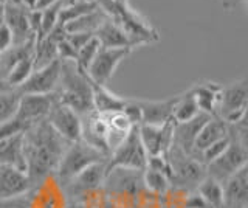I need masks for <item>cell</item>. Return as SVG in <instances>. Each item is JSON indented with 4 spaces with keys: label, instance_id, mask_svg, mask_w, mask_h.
<instances>
[{
    "label": "cell",
    "instance_id": "cell-1",
    "mask_svg": "<svg viewBox=\"0 0 248 208\" xmlns=\"http://www.w3.org/2000/svg\"><path fill=\"white\" fill-rule=\"evenodd\" d=\"M27 176L34 185L56 173L59 161L70 144L54 130L46 120L37 121L22 132Z\"/></svg>",
    "mask_w": 248,
    "mask_h": 208
},
{
    "label": "cell",
    "instance_id": "cell-2",
    "mask_svg": "<svg viewBox=\"0 0 248 208\" xmlns=\"http://www.w3.org/2000/svg\"><path fill=\"white\" fill-rule=\"evenodd\" d=\"M54 96L79 117L93 112L92 81L87 75L79 72L75 61H61V76Z\"/></svg>",
    "mask_w": 248,
    "mask_h": 208
},
{
    "label": "cell",
    "instance_id": "cell-3",
    "mask_svg": "<svg viewBox=\"0 0 248 208\" xmlns=\"http://www.w3.org/2000/svg\"><path fill=\"white\" fill-rule=\"evenodd\" d=\"M103 160H107L104 154H101L98 149L92 148V146L85 142L78 140L67 146L54 176H56L58 182L62 187H65L73 177H76L81 171H84L87 166L96 163V161H103Z\"/></svg>",
    "mask_w": 248,
    "mask_h": 208
},
{
    "label": "cell",
    "instance_id": "cell-4",
    "mask_svg": "<svg viewBox=\"0 0 248 208\" xmlns=\"http://www.w3.org/2000/svg\"><path fill=\"white\" fill-rule=\"evenodd\" d=\"M168 160L170 165V183L175 188L194 191L206 177V166L196 157L175 148L174 144L168 152Z\"/></svg>",
    "mask_w": 248,
    "mask_h": 208
},
{
    "label": "cell",
    "instance_id": "cell-5",
    "mask_svg": "<svg viewBox=\"0 0 248 208\" xmlns=\"http://www.w3.org/2000/svg\"><path fill=\"white\" fill-rule=\"evenodd\" d=\"M147 163V154L140 138L138 126H134L124 140L110 152L107 159V171L113 168L144 169Z\"/></svg>",
    "mask_w": 248,
    "mask_h": 208
},
{
    "label": "cell",
    "instance_id": "cell-6",
    "mask_svg": "<svg viewBox=\"0 0 248 208\" xmlns=\"http://www.w3.org/2000/svg\"><path fill=\"white\" fill-rule=\"evenodd\" d=\"M248 107V80H236L227 86H222V95L217 117L227 125H236L247 117Z\"/></svg>",
    "mask_w": 248,
    "mask_h": 208
},
{
    "label": "cell",
    "instance_id": "cell-7",
    "mask_svg": "<svg viewBox=\"0 0 248 208\" xmlns=\"http://www.w3.org/2000/svg\"><path fill=\"white\" fill-rule=\"evenodd\" d=\"M228 148L220 157H217L214 161L206 165V174L211 176L213 179L223 183L225 180L231 177L234 173H237L240 168L248 165V144L239 142L232 135Z\"/></svg>",
    "mask_w": 248,
    "mask_h": 208
},
{
    "label": "cell",
    "instance_id": "cell-8",
    "mask_svg": "<svg viewBox=\"0 0 248 208\" xmlns=\"http://www.w3.org/2000/svg\"><path fill=\"white\" fill-rule=\"evenodd\" d=\"M106 174H107V160L96 161V163L87 166L84 171L73 177L65 187H62L65 191L67 200L68 202H79L82 197L90 194V192L103 188Z\"/></svg>",
    "mask_w": 248,
    "mask_h": 208
},
{
    "label": "cell",
    "instance_id": "cell-9",
    "mask_svg": "<svg viewBox=\"0 0 248 208\" xmlns=\"http://www.w3.org/2000/svg\"><path fill=\"white\" fill-rule=\"evenodd\" d=\"M134 51L132 48H103L96 53L95 59L87 70V76L93 84L99 86H107V82L112 80L116 68L126 59L130 53Z\"/></svg>",
    "mask_w": 248,
    "mask_h": 208
},
{
    "label": "cell",
    "instance_id": "cell-10",
    "mask_svg": "<svg viewBox=\"0 0 248 208\" xmlns=\"http://www.w3.org/2000/svg\"><path fill=\"white\" fill-rule=\"evenodd\" d=\"M30 208H65L68 200L56 176H46L28 190Z\"/></svg>",
    "mask_w": 248,
    "mask_h": 208
},
{
    "label": "cell",
    "instance_id": "cell-11",
    "mask_svg": "<svg viewBox=\"0 0 248 208\" xmlns=\"http://www.w3.org/2000/svg\"><path fill=\"white\" fill-rule=\"evenodd\" d=\"M61 76V61L56 59L51 64L36 68L17 87L20 95H48L54 94Z\"/></svg>",
    "mask_w": 248,
    "mask_h": 208
},
{
    "label": "cell",
    "instance_id": "cell-12",
    "mask_svg": "<svg viewBox=\"0 0 248 208\" xmlns=\"http://www.w3.org/2000/svg\"><path fill=\"white\" fill-rule=\"evenodd\" d=\"M46 121L68 143L81 140V134H82L81 117L73 109H70L68 106L59 103L58 99L53 103L48 112V117H46Z\"/></svg>",
    "mask_w": 248,
    "mask_h": 208
},
{
    "label": "cell",
    "instance_id": "cell-13",
    "mask_svg": "<svg viewBox=\"0 0 248 208\" xmlns=\"http://www.w3.org/2000/svg\"><path fill=\"white\" fill-rule=\"evenodd\" d=\"M138 132L147 157L168 156L170 146L174 143V120L160 126L141 125L138 126Z\"/></svg>",
    "mask_w": 248,
    "mask_h": 208
},
{
    "label": "cell",
    "instance_id": "cell-14",
    "mask_svg": "<svg viewBox=\"0 0 248 208\" xmlns=\"http://www.w3.org/2000/svg\"><path fill=\"white\" fill-rule=\"evenodd\" d=\"M56 101L54 94L48 95H20L17 112L14 115V120L19 121L23 128H28L37 121L46 120L53 103Z\"/></svg>",
    "mask_w": 248,
    "mask_h": 208
},
{
    "label": "cell",
    "instance_id": "cell-15",
    "mask_svg": "<svg viewBox=\"0 0 248 208\" xmlns=\"http://www.w3.org/2000/svg\"><path fill=\"white\" fill-rule=\"evenodd\" d=\"M82 121V134L81 140L90 144L92 148L98 149L101 154L108 159L110 156V148H108V125L106 115L98 112H90L81 117Z\"/></svg>",
    "mask_w": 248,
    "mask_h": 208
},
{
    "label": "cell",
    "instance_id": "cell-16",
    "mask_svg": "<svg viewBox=\"0 0 248 208\" xmlns=\"http://www.w3.org/2000/svg\"><path fill=\"white\" fill-rule=\"evenodd\" d=\"M30 11L31 10L27 6L5 3L3 22L13 33V44H25L36 39V34L30 25Z\"/></svg>",
    "mask_w": 248,
    "mask_h": 208
},
{
    "label": "cell",
    "instance_id": "cell-17",
    "mask_svg": "<svg viewBox=\"0 0 248 208\" xmlns=\"http://www.w3.org/2000/svg\"><path fill=\"white\" fill-rule=\"evenodd\" d=\"M222 208H248V165L223 182Z\"/></svg>",
    "mask_w": 248,
    "mask_h": 208
},
{
    "label": "cell",
    "instance_id": "cell-18",
    "mask_svg": "<svg viewBox=\"0 0 248 208\" xmlns=\"http://www.w3.org/2000/svg\"><path fill=\"white\" fill-rule=\"evenodd\" d=\"M137 101L140 109H141V125L160 126L172 120L177 95L166 99H158V101H155V99H137Z\"/></svg>",
    "mask_w": 248,
    "mask_h": 208
},
{
    "label": "cell",
    "instance_id": "cell-19",
    "mask_svg": "<svg viewBox=\"0 0 248 208\" xmlns=\"http://www.w3.org/2000/svg\"><path fill=\"white\" fill-rule=\"evenodd\" d=\"M191 89L194 98H196V103L199 106V111L209 115V117H217L220 95H222L220 84L214 81H199L194 82Z\"/></svg>",
    "mask_w": 248,
    "mask_h": 208
},
{
    "label": "cell",
    "instance_id": "cell-20",
    "mask_svg": "<svg viewBox=\"0 0 248 208\" xmlns=\"http://www.w3.org/2000/svg\"><path fill=\"white\" fill-rule=\"evenodd\" d=\"M208 118H209V115L200 112L197 117H194L189 121L174 123V143L172 144L180 151L192 156V149H194V143H196L197 134Z\"/></svg>",
    "mask_w": 248,
    "mask_h": 208
},
{
    "label": "cell",
    "instance_id": "cell-21",
    "mask_svg": "<svg viewBox=\"0 0 248 208\" xmlns=\"http://www.w3.org/2000/svg\"><path fill=\"white\" fill-rule=\"evenodd\" d=\"M31 185L27 173H22L13 166L0 165V199L14 197L27 192Z\"/></svg>",
    "mask_w": 248,
    "mask_h": 208
},
{
    "label": "cell",
    "instance_id": "cell-22",
    "mask_svg": "<svg viewBox=\"0 0 248 208\" xmlns=\"http://www.w3.org/2000/svg\"><path fill=\"white\" fill-rule=\"evenodd\" d=\"M228 135H230V125H227V123L219 117H209L197 134L196 143H194V149H192V157L197 159L199 154L205 148H208L209 144H213L217 140H220V138H225Z\"/></svg>",
    "mask_w": 248,
    "mask_h": 208
},
{
    "label": "cell",
    "instance_id": "cell-23",
    "mask_svg": "<svg viewBox=\"0 0 248 208\" xmlns=\"http://www.w3.org/2000/svg\"><path fill=\"white\" fill-rule=\"evenodd\" d=\"M0 165L13 166L22 173H27V161L23 154V135L16 134L0 138Z\"/></svg>",
    "mask_w": 248,
    "mask_h": 208
},
{
    "label": "cell",
    "instance_id": "cell-24",
    "mask_svg": "<svg viewBox=\"0 0 248 208\" xmlns=\"http://www.w3.org/2000/svg\"><path fill=\"white\" fill-rule=\"evenodd\" d=\"M92 94H93V111L98 113H113L121 112L127 103V98L116 95L107 86L92 82Z\"/></svg>",
    "mask_w": 248,
    "mask_h": 208
},
{
    "label": "cell",
    "instance_id": "cell-25",
    "mask_svg": "<svg viewBox=\"0 0 248 208\" xmlns=\"http://www.w3.org/2000/svg\"><path fill=\"white\" fill-rule=\"evenodd\" d=\"M93 36L99 41V45L103 48H132L126 33L112 19L104 20Z\"/></svg>",
    "mask_w": 248,
    "mask_h": 208
},
{
    "label": "cell",
    "instance_id": "cell-26",
    "mask_svg": "<svg viewBox=\"0 0 248 208\" xmlns=\"http://www.w3.org/2000/svg\"><path fill=\"white\" fill-rule=\"evenodd\" d=\"M199 113H200L199 106L196 103L192 89L189 86L185 92L177 95V103L174 106L172 120H174V123H185V121L192 120L194 117H197Z\"/></svg>",
    "mask_w": 248,
    "mask_h": 208
},
{
    "label": "cell",
    "instance_id": "cell-27",
    "mask_svg": "<svg viewBox=\"0 0 248 208\" xmlns=\"http://www.w3.org/2000/svg\"><path fill=\"white\" fill-rule=\"evenodd\" d=\"M108 17L101 11L99 8H96L95 11H92L85 16L78 17L72 22H68L67 25H64L65 33H89V34H95V32L98 30V27L103 24L104 20H107Z\"/></svg>",
    "mask_w": 248,
    "mask_h": 208
},
{
    "label": "cell",
    "instance_id": "cell-28",
    "mask_svg": "<svg viewBox=\"0 0 248 208\" xmlns=\"http://www.w3.org/2000/svg\"><path fill=\"white\" fill-rule=\"evenodd\" d=\"M20 94L17 89L8 87L3 81H0V126L11 121L17 112Z\"/></svg>",
    "mask_w": 248,
    "mask_h": 208
},
{
    "label": "cell",
    "instance_id": "cell-29",
    "mask_svg": "<svg viewBox=\"0 0 248 208\" xmlns=\"http://www.w3.org/2000/svg\"><path fill=\"white\" fill-rule=\"evenodd\" d=\"M196 191L203 197L205 202L211 207V208H222L223 204V183H220L219 180L213 179L211 176H208L203 180H202Z\"/></svg>",
    "mask_w": 248,
    "mask_h": 208
},
{
    "label": "cell",
    "instance_id": "cell-30",
    "mask_svg": "<svg viewBox=\"0 0 248 208\" xmlns=\"http://www.w3.org/2000/svg\"><path fill=\"white\" fill-rule=\"evenodd\" d=\"M143 187L147 192H151L152 196L161 197L170 190L172 183H170L169 177L160 171H155L151 168L143 169Z\"/></svg>",
    "mask_w": 248,
    "mask_h": 208
},
{
    "label": "cell",
    "instance_id": "cell-31",
    "mask_svg": "<svg viewBox=\"0 0 248 208\" xmlns=\"http://www.w3.org/2000/svg\"><path fill=\"white\" fill-rule=\"evenodd\" d=\"M33 70H34V58H33V55H30V56L22 58L19 63L3 76L2 81L6 84L8 87L17 89L20 84L31 75Z\"/></svg>",
    "mask_w": 248,
    "mask_h": 208
},
{
    "label": "cell",
    "instance_id": "cell-32",
    "mask_svg": "<svg viewBox=\"0 0 248 208\" xmlns=\"http://www.w3.org/2000/svg\"><path fill=\"white\" fill-rule=\"evenodd\" d=\"M99 48H101L99 41L96 39L95 36H92L90 39L85 42L79 50H78L75 64H76L78 68H79V72L87 75V70H89V67L92 64V61L95 59V56H96V53L99 51Z\"/></svg>",
    "mask_w": 248,
    "mask_h": 208
},
{
    "label": "cell",
    "instance_id": "cell-33",
    "mask_svg": "<svg viewBox=\"0 0 248 208\" xmlns=\"http://www.w3.org/2000/svg\"><path fill=\"white\" fill-rule=\"evenodd\" d=\"M231 142V137H225V138H220V140H217L216 143L209 144L208 148H205L203 151H202L199 156H197V160L200 161V163H203L205 166L209 165L211 161H214L217 157H220L222 154L225 152V149L228 148V144Z\"/></svg>",
    "mask_w": 248,
    "mask_h": 208
},
{
    "label": "cell",
    "instance_id": "cell-34",
    "mask_svg": "<svg viewBox=\"0 0 248 208\" xmlns=\"http://www.w3.org/2000/svg\"><path fill=\"white\" fill-rule=\"evenodd\" d=\"M0 208H30L28 191L14 197L0 199Z\"/></svg>",
    "mask_w": 248,
    "mask_h": 208
},
{
    "label": "cell",
    "instance_id": "cell-35",
    "mask_svg": "<svg viewBox=\"0 0 248 208\" xmlns=\"http://www.w3.org/2000/svg\"><path fill=\"white\" fill-rule=\"evenodd\" d=\"M183 208H211V207H209L203 200V197L194 190V191L186 192V196L183 199Z\"/></svg>",
    "mask_w": 248,
    "mask_h": 208
},
{
    "label": "cell",
    "instance_id": "cell-36",
    "mask_svg": "<svg viewBox=\"0 0 248 208\" xmlns=\"http://www.w3.org/2000/svg\"><path fill=\"white\" fill-rule=\"evenodd\" d=\"M11 45H13V33L5 22H2L0 24V53L10 48Z\"/></svg>",
    "mask_w": 248,
    "mask_h": 208
},
{
    "label": "cell",
    "instance_id": "cell-37",
    "mask_svg": "<svg viewBox=\"0 0 248 208\" xmlns=\"http://www.w3.org/2000/svg\"><path fill=\"white\" fill-rule=\"evenodd\" d=\"M222 2V5H223V8L227 10V11H232L236 8V6H239L240 3H244L245 5V2L247 0H220Z\"/></svg>",
    "mask_w": 248,
    "mask_h": 208
},
{
    "label": "cell",
    "instance_id": "cell-38",
    "mask_svg": "<svg viewBox=\"0 0 248 208\" xmlns=\"http://www.w3.org/2000/svg\"><path fill=\"white\" fill-rule=\"evenodd\" d=\"M56 2H59V0H36L34 8H33V10L42 11V10H45V8H48V6L54 5Z\"/></svg>",
    "mask_w": 248,
    "mask_h": 208
},
{
    "label": "cell",
    "instance_id": "cell-39",
    "mask_svg": "<svg viewBox=\"0 0 248 208\" xmlns=\"http://www.w3.org/2000/svg\"><path fill=\"white\" fill-rule=\"evenodd\" d=\"M22 2H23V5L27 6V8L33 10V8H34V3H36V0H22Z\"/></svg>",
    "mask_w": 248,
    "mask_h": 208
},
{
    "label": "cell",
    "instance_id": "cell-40",
    "mask_svg": "<svg viewBox=\"0 0 248 208\" xmlns=\"http://www.w3.org/2000/svg\"><path fill=\"white\" fill-rule=\"evenodd\" d=\"M65 208H84V207H82V204H79V202H68Z\"/></svg>",
    "mask_w": 248,
    "mask_h": 208
},
{
    "label": "cell",
    "instance_id": "cell-41",
    "mask_svg": "<svg viewBox=\"0 0 248 208\" xmlns=\"http://www.w3.org/2000/svg\"><path fill=\"white\" fill-rule=\"evenodd\" d=\"M3 10H5V3L3 0H0V24L3 22Z\"/></svg>",
    "mask_w": 248,
    "mask_h": 208
},
{
    "label": "cell",
    "instance_id": "cell-42",
    "mask_svg": "<svg viewBox=\"0 0 248 208\" xmlns=\"http://www.w3.org/2000/svg\"><path fill=\"white\" fill-rule=\"evenodd\" d=\"M113 2H118V3H126L127 0H113Z\"/></svg>",
    "mask_w": 248,
    "mask_h": 208
},
{
    "label": "cell",
    "instance_id": "cell-43",
    "mask_svg": "<svg viewBox=\"0 0 248 208\" xmlns=\"http://www.w3.org/2000/svg\"><path fill=\"white\" fill-rule=\"evenodd\" d=\"M84 2H95V0H84Z\"/></svg>",
    "mask_w": 248,
    "mask_h": 208
},
{
    "label": "cell",
    "instance_id": "cell-44",
    "mask_svg": "<svg viewBox=\"0 0 248 208\" xmlns=\"http://www.w3.org/2000/svg\"><path fill=\"white\" fill-rule=\"evenodd\" d=\"M0 81H2V80H0Z\"/></svg>",
    "mask_w": 248,
    "mask_h": 208
}]
</instances>
